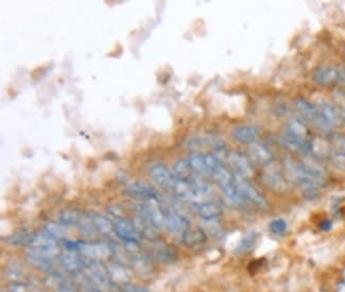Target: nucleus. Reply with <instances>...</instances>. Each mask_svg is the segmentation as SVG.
Returning a JSON list of instances; mask_svg holds the SVG:
<instances>
[{"mask_svg":"<svg viewBox=\"0 0 345 292\" xmlns=\"http://www.w3.org/2000/svg\"><path fill=\"white\" fill-rule=\"evenodd\" d=\"M29 253L43 256L47 258H55L59 256L57 240L46 233L33 234L29 244Z\"/></svg>","mask_w":345,"mask_h":292,"instance_id":"f257e3e1","label":"nucleus"},{"mask_svg":"<svg viewBox=\"0 0 345 292\" xmlns=\"http://www.w3.org/2000/svg\"><path fill=\"white\" fill-rule=\"evenodd\" d=\"M186 148L192 153H207L225 150V142L213 136H192L187 139Z\"/></svg>","mask_w":345,"mask_h":292,"instance_id":"f03ea898","label":"nucleus"},{"mask_svg":"<svg viewBox=\"0 0 345 292\" xmlns=\"http://www.w3.org/2000/svg\"><path fill=\"white\" fill-rule=\"evenodd\" d=\"M261 178H263L265 185L273 192L284 193L288 189L289 181L287 180L286 175L273 163L265 167Z\"/></svg>","mask_w":345,"mask_h":292,"instance_id":"7ed1b4c3","label":"nucleus"},{"mask_svg":"<svg viewBox=\"0 0 345 292\" xmlns=\"http://www.w3.org/2000/svg\"><path fill=\"white\" fill-rule=\"evenodd\" d=\"M114 234L119 240H121L126 246H138L140 236L135 229V225L132 220L127 218L117 219L113 229Z\"/></svg>","mask_w":345,"mask_h":292,"instance_id":"20e7f679","label":"nucleus"},{"mask_svg":"<svg viewBox=\"0 0 345 292\" xmlns=\"http://www.w3.org/2000/svg\"><path fill=\"white\" fill-rule=\"evenodd\" d=\"M236 187L243 202H248L261 208L267 206L268 203L264 195L251 183L246 181V178H236Z\"/></svg>","mask_w":345,"mask_h":292,"instance_id":"39448f33","label":"nucleus"},{"mask_svg":"<svg viewBox=\"0 0 345 292\" xmlns=\"http://www.w3.org/2000/svg\"><path fill=\"white\" fill-rule=\"evenodd\" d=\"M225 164H228L230 167L231 170L235 172L238 177L247 178L251 176L253 174L252 162L246 154H243L242 152H228L227 162H225Z\"/></svg>","mask_w":345,"mask_h":292,"instance_id":"423d86ee","label":"nucleus"},{"mask_svg":"<svg viewBox=\"0 0 345 292\" xmlns=\"http://www.w3.org/2000/svg\"><path fill=\"white\" fill-rule=\"evenodd\" d=\"M79 253L84 258L102 261L111 257L114 253V248L103 242H83Z\"/></svg>","mask_w":345,"mask_h":292,"instance_id":"0eeeda50","label":"nucleus"},{"mask_svg":"<svg viewBox=\"0 0 345 292\" xmlns=\"http://www.w3.org/2000/svg\"><path fill=\"white\" fill-rule=\"evenodd\" d=\"M126 195L136 200L142 201H159V195L150 184L142 181L134 182L124 190Z\"/></svg>","mask_w":345,"mask_h":292,"instance_id":"6e6552de","label":"nucleus"},{"mask_svg":"<svg viewBox=\"0 0 345 292\" xmlns=\"http://www.w3.org/2000/svg\"><path fill=\"white\" fill-rule=\"evenodd\" d=\"M317 107L321 117L323 130L330 129L341 123L343 115L334 105L327 102H321L319 105H317Z\"/></svg>","mask_w":345,"mask_h":292,"instance_id":"1a4fd4ad","label":"nucleus"},{"mask_svg":"<svg viewBox=\"0 0 345 292\" xmlns=\"http://www.w3.org/2000/svg\"><path fill=\"white\" fill-rule=\"evenodd\" d=\"M249 158L252 163L267 167L273 163L274 154L271 149L261 142H254L249 147Z\"/></svg>","mask_w":345,"mask_h":292,"instance_id":"9d476101","label":"nucleus"},{"mask_svg":"<svg viewBox=\"0 0 345 292\" xmlns=\"http://www.w3.org/2000/svg\"><path fill=\"white\" fill-rule=\"evenodd\" d=\"M294 107L304 120L316 124L318 128L322 129V122H321V117L316 105L308 102L305 99L299 98L294 101Z\"/></svg>","mask_w":345,"mask_h":292,"instance_id":"9b49d317","label":"nucleus"},{"mask_svg":"<svg viewBox=\"0 0 345 292\" xmlns=\"http://www.w3.org/2000/svg\"><path fill=\"white\" fill-rule=\"evenodd\" d=\"M260 135V130L253 124H241L231 130V137L243 145H252L256 142Z\"/></svg>","mask_w":345,"mask_h":292,"instance_id":"f8f14e48","label":"nucleus"},{"mask_svg":"<svg viewBox=\"0 0 345 292\" xmlns=\"http://www.w3.org/2000/svg\"><path fill=\"white\" fill-rule=\"evenodd\" d=\"M149 175L158 186L164 188H172L175 181V177L172 171L164 164H155L149 169Z\"/></svg>","mask_w":345,"mask_h":292,"instance_id":"ddd939ff","label":"nucleus"},{"mask_svg":"<svg viewBox=\"0 0 345 292\" xmlns=\"http://www.w3.org/2000/svg\"><path fill=\"white\" fill-rule=\"evenodd\" d=\"M166 229L172 234L182 237L190 230V221L187 217L181 214L170 212L167 213V218H166Z\"/></svg>","mask_w":345,"mask_h":292,"instance_id":"4468645a","label":"nucleus"},{"mask_svg":"<svg viewBox=\"0 0 345 292\" xmlns=\"http://www.w3.org/2000/svg\"><path fill=\"white\" fill-rule=\"evenodd\" d=\"M338 68L330 65H323L316 69L312 75V80L314 83L321 86L330 85L337 82Z\"/></svg>","mask_w":345,"mask_h":292,"instance_id":"2eb2a0df","label":"nucleus"},{"mask_svg":"<svg viewBox=\"0 0 345 292\" xmlns=\"http://www.w3.org/2000/svg\"><path fill=\"white\" fill-rule=\"evenodd\" d=\"M59 264L65 270L69 273L77 274L83 270V259L76 252L66 251L59 254L58 256Z\"/></svg>","mask_w":345,"mask_h":292,"instance_id":"dca6fc26","label":"nucleus"},{"mask_svg":"<svg viewBox=\"0 0 345 292\" xmlns=\"http://www.w3.org/2000/svg\"><path fill=\"white\" fill-rule=\"evenodd\" d=\"M195 211L205 221H215L222 214V208L215 202H200L194 204Z\"/></svg>","mask_w":345,"mask_h":292,"instance_id":"f3484780","label":"nucleus"},{"mask_svg":"<svg viewBox=\"0 0 345 292\" xmlns=\"http://www.w3.org/2000/svg\"><path fill=\"white\" fill-rule=\"evenodd\" d=\"M181 238L184 246L190 249L200 247L202 244H204L207 240V236L204 230L200 228L188 230Z\"/></svg>","mask_w":345,"mask_h":292,"instance_id":"a211bd4d","label":"nucleus"},{"mask_svg":"<svg viewBox=\"0 0 345 292\" xmlns=\"http://www.w3.org/2000/svg\"><path fill=\"white\" fill-rule=\"evenodd\" d=\"M285 134L293 137V138L301 140V141H307L308 136V130L305 126V123L301 121L297 118H291L287 122L286 126V132Z\"/></svg>","mask_w":345,"mask_h":292,"instance_id":"6ab92c4d","label":"nucleus"},{"mask_svg":"<svg viewBox=\"0 0 345 292\" xmlns=\"http://www.w3.org/2000/svg\"><path fill=\"white\" fill-rule=\"evenodd\" d=\"M211 176L222 189L234 185L236 182L235 175L231 174V171L225 165H220L218 168L212 172Z\"/></svg>","mask_w":345,"mask_h":292,"instance_id":"aec40b11","label":"nucleus"},{"mask_svg":"<svg viewBox=\"0 0 345 292\" xmlns=\"http://www.w3.org/2000/svg\"><path fill=\"white\" fill-rule=\"evenodd\" d=\"M172 174H173L175 178L185 181H192L197 175V174L192 170V166H190L188 159H178L173 165Z\"/></svg>","mask_w":345,"mask_h":292,"instance_id":"412c9836","label":"nucleus"},{"mask_svg":"<svg viewBox=\"0 0 345 292\" xmlns=\"http://www.w3.org/2000/svg\"><path fill=\"white\" fill-rule=\"evenodd\" d=\"M85 214L74 208H68V210H63L58 214V221L64 225L68 226H78L82 219L84 218Z\"/></svg>","mask_w":345,"mask_h":292,"instance_id":"4be33fe9","label":"nucleus"},{"mask_svg":"<svg viewBox=\"0 0 345 292\" xmlns=\"http://www.w3.org/2000/svg\"><path fill=\"white\" fill-rule=\"evenodd\" d=\"M154 257L156 258V260L160 261V263L170 264L177 259V254L175 250L168 246V244L158 243L155 249H154Z\"/></svg>","mask_w":345,"mask_h":292,"instance_id":"5701e85b","label":"nucleus"},{"mask_svg":"<svg viewBox=\"0 0 345 292\" xmlns=\"http://www.w3.org/2000/svg\"><path fill=\"white\" fill-rule=\"evenodd\" d=\"M309 151H311L314 156L325 158L330 156L332 148L325 139L317 137L309 142Z\"/></svg>","mask_w":345,"mask_h":292,"instance_id":"b1692460","label":"nucleus"},{"mask_svg":"<svg viewBox=\"0 0 345 292\" xmlns=\"http://www.w3.org/2000/svg\"><path fill=\"white\" fill-rule=\"evenodd\" d=\"M187 159L195 174L201 176L211 175L204 153H192Z\"/></svg>","mask_w":345,"mask_h":292,"instance_id":"393cba45","label":"nucleus"},{"mask_svg":"<svg viewBox=\"0 0 345 292\" xmlns=\"http://www.w3.org/2000/svg\"><path fill=\"white\" fill-rule=\"evenodd\" d=\"M45 232L57 240H67L70 239L69 228L62 223L57 222H47L45 224Z\"/></svg>","mask_w":345,"mask_h":292,"instance_id":"a878e982","label":"nucleus"},{"mask_svg":"<svg viewBox=\"0 0 345 292\" xmlns=\"http://www.w3.org/2000/svg\"><path fill=\"white\" fill-rule=\"evenodd\" d=\"M87 214L99 234H109L111 232H113V229H114V223H112V221L108 217L102 216V214H100L98 213H87Z\"/></svg>","mask_w":345,"mask_h":292,"instance_id":"bb28decb","label":"nucleus"},{"mask_svg":"<svg viewBox=\"0 0 345 292\" xmlns=\"http://www.w3.org/2000/svg\"><path fill=\"white\" fill-rule=\"evenodd\" d=\"M27 259H28L29 263L31 264L33 267L37 268V269H39L41 271L50 273V274H53L56 272L55 266H53L51 258L43 257V256L35 255V254L28 252Z\"/></svg>","mask_w":345,"mask_h":292,"instance_id":"cd10ccee","label":"nucleus"},{"mask_svg":"<svg viewBox=\"0 0 345 292\" xmlns=\"http://www.w3.org/2000/svg\"><path fill=\"white\" fill-rule=\"evenodd\" d=\"M108 269L113 283L126 284L127 282L130 281V273L128 272L126 268H124V266L113 265L110 266Z\"/></svg>","mask_w":345,"mask_h":292,"instance_id":"c85d7f7f","label":"nucleus"},{"mask_svg":"<svg viewBox=\"0 0 345 292\" xmlns=\"http://www.w3.org/2000/svg\"><path fill=\"white\" fill-rule=\"evenodd\" d=\"M329 158L336 169L345 171V153L338 151L336 149H332Z\"/></svg>","mask_w":345,"mask_h":292,"instance_id":"c756f323","label":"nucleus"},{"mask_svg":"<svg viewBox=\"0 0 345 292\" xmlns=\"http://www.w3.org/2000/svg\"><path fill=\"white\" fill-rule=\"evenodd\" d=\"M256 241V234L255 233H249L247 236H245L243 239L240 240L238 247L236 248L237 253H243L247 252L249 249H251L253 247V244Z\"/></svg>","mask_w":345,"mask_h":292,"instance_id":"7c9ffc66","label":"nucleus"},{"mask_svg":"<svg viewBox=\"0 0 345 292\" xmlns=\"http://www.w3.org/2000/svg\"><path fill=\"white\" fill-rule=\"evenodd\" d=\"M32 235H28L26 233H17L15 235H11L8 238V242L11 244H14V246H28L31 241Z\"/></svg>","mask_w":345,"mask_h":292,"instance_id":"2f4dec72","label":"nucleus"},{"mask_svg":"<svg viewBox=\"0 0 345 292\" xmlns=\"http://www.w3.org/2000/svg\"><path fill=\"white\" fill-rule=\"evenodd\" d=\"M269 229L272 234L282 235L288 229V222L285 219H275L270 222Z\"/></svg>","mask_w":345,"mask_h":292,"instance_id":"473e14b6","label":"nucleus"},{"mask_svg":"<svg viewBox=\"0 0 345 292\" xmlns=\"http://www.w3.org/2000/svg\"><path fill=\"white\" fill-rule=\"evenodd\" d=\"M334 99L336 101L338 107L340 109L339 111L341 112V114L343 116H345V96L340 92H336L334 94Z\"/></svg>","mask_w":345,"mask_h":292,"instance_id":"72a5a7b5","label":"nucleus"},{"mask_svg":"<svg viewBox=\"0 0 345 292\" xmlns=\"http://www.w3.org/2000/svg\"><path fill=\"white\" fill-rule=\"evenodd\" d=\"M118 292H151L145 287H139V286L134 285H124L123 287L118 290Z\"/></svg>","mask_w":345,"mask_h":292,"instance_id":"f704fd0d","label":"nucleus"},{"mask_svg":"<svg viewBox=\"0 0 345 292\" xmlns=\"http://www.w3.org/2000/svg\"><path fill=\"white\" fill-rule=\"evenodd\" d=\"M334 145H335V148L336 150L338 151H340L342 153H345V137H342V136H335L334 137Z\"/></svg>","mask_w":345,"mask_h":292,"instance_id":"c9c22d12","label":"nucleus"},{"mask_svg":"<svg viewBox=\"0 0 345 292\" xmlns=\"http://www.w3.org/2000/svg\"><path fill=\"white\" fill-rule=\"evenodd\" d=\"M7 292H28V288L21 283H13L9 286Z\"/></svg>","mask_w":345,"mask_h":292,"instance_id":"e433bc0d","label":"nucleus"},{"mask_svg":"<svg viewBox=\"0 0 345 292\" xmlns=\"http://www.w3.org/2000/svg\"><path fill=\"white\" fill-rule=\"evenodd\" d=\"M338 76H337V84L345 85V67L338 66Z\"/></svg>","mask_w":345,"mask_h":292,"instance_id":"4c0bfd02","label":"nucleus"},{"mask_svg":"<svg viewBox=\"0 0 345 292\" xmlns=\"http://www.w3.org/2000/svg\"><path fill=\"white\" fill-rule=\"evenodd\" d=\"M338 292H345V284H341V285H339V287H338Z\"/></svg>","mask_w":345,"mask_h":292,"instance_id":"58836bf2","label":"nucleus"},{"mask_svg":"<svg viewBox=\"0 0 345 292\" xmlns=\"http://www.w3.org/2000/svg\"><path fill=\"white\" fill-rule=\"evenodd\" d=\"M322 292H327V291H322Z\"/></svg>","mask_w":345,"mask_h":292,"instance_id":"ea45409f","label":"nucleus"},{"mask_svg":"<svg viewBox=\"0 0 345 292\" xmlns=\"http://www.w3.org/2000/svg\"><path fill=\"white\" fill-rule=\"evenodd\" d=\"M344 275H345V271H344Z\"/></svg>","mask_w":345,"mask_h":292,"instance_id":"a19ab883","label":"nucleus"}]
</instances>
